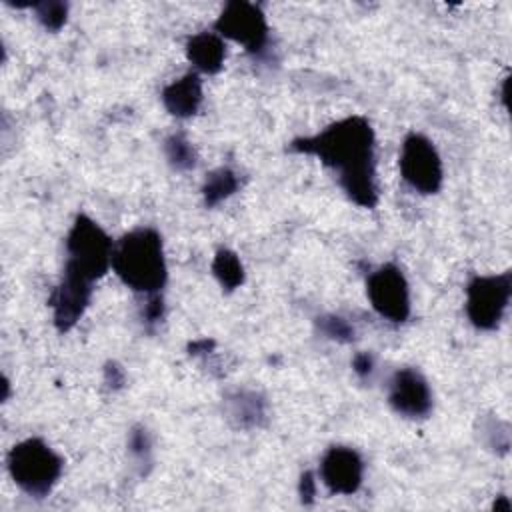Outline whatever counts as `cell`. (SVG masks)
<instances>
[{"label": "cell", "mask_w": 512, "mask_h": 512, "mask_svg": "<svg viewBox=\"0 0 512 512\" xmlns=\"http://www.w3.org/2000/svg\"><path fill=\"white\" fill-rule=\"evenodd\" d=\"M288 150L312 154L334 172L352 202L374 208L378 202L374 170V130L364 116L342 118L316 136L296 138Z\"/></svg>", "instance_id": "obj_1"}, {"label": "cell", "mask_w": 512, "mask_h": 512, "mask_svg": "<svg viewBox=\"0 0 512 512\" xmlns=\"http://www.w3.org/2000/svg\"><path fill=\"white\" fill-rule=\"evenodd\" d=\"M112 268L128 288L158 294L168 276L162 236L154 228H136L124 234L114 244Z\"/></svg>", "instance_id": "obj_2"}, {"label": "cell", "mask_w": 512, "mask_h": 512, "mask_svg": "<svg viewBox=\"0 0 512 512\" xmlns=\"http://www.w3.org/2000/svg\"><path fill=\"white\" fill-rule=\"evenodd\" d=\"M62 468L64 460L42 438L22 440L8 454V472L12 480L20 490L36 498L50 494Z\"/></svg>", "instance_id": "obj_3"}, {"label": "cell", "mask_w": 512, "mask_h": 512, "mask_svg": "<svg viewBox=\"0 0 512 512\" xmlns=\"http://www.w3.org/2000/svg\"><path fill=\"white\" fill-rule=\"evenodd\" d=\"M114 244L110 236L86 214H78L66 236V268L98 280L112 266Z\"/></svg>", "instance_id": "obj_4"}, {"label": "cell", "mask_w": 512, "mask_h": 512, "mask_svg": "<svg viewBox=\"0 0 512 512\" xmlns=\"http://www.w3.org/2000/svg\"><path fill=\"white\" fill-rule=\"evenodd\" d=\"M512 294V274L474 276L466 286V314L468 320L480 330H494Z\"/></svg>", "instance_id": "obj_5"}, {"label": "cell", "mask_w": 512, "mask_h": 512, "mask_svg": "<svg viewBox=\"0 0 512 512\" xmlns=\"http://www.w3.org/2000/svg\"><path fill=\"white\" fill-rule=\"evenodd\" d=\"M400 174L420 194H436L444 180L442 160L434 144L422 134H408L400 150Z\"/></svg>", "instance_id": "obj_6"}, {"label": "cell", "mask_w": 512, "mask_h": 512, "mask_svg": "<svg viewBox=\"0 0 512 512\" xmlns=\"http://www.w3.org/2000/svg\"><path fill=\"white\" fill-rule=\"evenodd\" d=\"M220 38H230L242 44L250 54H262L268 44V22L264 12L250 2H228L214 22Z\"/></svg>", "instance_id": "obj_7"}, {"label": "cell", "mask_w": 512, "mask_h": 512, "mask_svg": "<svg viewBox=\"0 0 512 512\" xmlns=\"http://www.w3.org/2000/svg\"><path fill=\"white\" fill-rule=\"evenodd\" d=\"M366 294L372 308L390 322H406L410 316V290L396 264H384L368 276Z\"/></svg>", "instance_id": "obj_8"}, {"label": "cell", "mask_w": 512, "mask_h": 512, "mask_svg": "<svg viewBox=\"0 0 512 512\" xmlns=\"http://www.w3.org/2000/svg\"><path fill=\"white\" fill-rule=\"evenodd\" d=\"M92 284L94 280L64 266L62 278L50 298L54 326L58 332H68L82 318L92 298Z\"/></svg>", "instance_id": "obj_9"}, {"label": "cell", "mask_w": 512, "mask_h": 512, "mask_svg": "<svg viewBox=\"0 0 512 512\" xmlns=\"http://www.w3.org/2000/svg\"><path fill=\"white\" fill-rule=\"evenodd\" d=\"M388 402L406 418H424L432 408V392L416 368H400L390 380Z\"/></svg>", "instance_id": "obj_10"}, {"label": "cell", "mask_w": 512, "mask_h": 512, "mask_svg": "<svg viewBox=\"0 0 512 512\" xmlns=\"http://www.w3.org/2000/svg\"><path fill=\"white\" fill-rule=\"evenodd\" d=\"M364 476L360 454L348 446H332L320 460V478L332 494H354Z\"/></svg>", "instance_id": "obj_11"}, {"label": "cell", "mask_w": 512, "mask_h": 512, "mask_svg": "<svg viewBox=\"0 0 512 512\" xmlns=\"http://www.w3.org/2000/svg\"><path fill=\"white\" fill-rule=\"evenodd\" d=\"M164 108L176 118H190L202 104V80L196 72H188L182 78L170 82L162 90Z\"/></svg>", "instance_id": "obj_12"}, {"label": "cell", "mask_w": 512, "mask_h": 512, "mask_svg": "<svg viewBox=\"0 0 512 512\" xmlns=\"http://www.w3.org/2000/svg\"><path fill=\"white\" fill-rule=\"evenodd\" d=\"M186 56L196 70L204 74H216L224 66L226 46L216 32H198L188 38Z\"/></svg>", "instance_id": "obj_13"}, {"label": "cell", "mask_w": 512, "mask_h": 512, "mask_svg": "<svg viewBox=\"0 0 512 512\" xmlns=\"http://www.w3.org/2000/svg\"><path fill=\"white\" fill-rule=\"evenodd\" d=\"M212 272L220 286L228 292L240 288L244 284V266L236 252L228 248H220L212 260Z\"/></svg>", "instance_id": "obj_14"}, {"label": "cell", "mask_w": 512, "mask_h": 512, "mask_svg": "<svg viewBox=\"0 0 512 512\" xmlns=\"http://www.w3.org/2000/svg\"><path fill=\"white\" fill-rule=\"evenodd\" d=\"M264 400L254 392H238L230 398V418L236 420L242 428L258 426L264 418Z\"/></svg>", "instance_id": "obj_15"}, {"label": "cell", "mask_w": 512, "mask_h": 512, "mask_svg": "<svg viewBox=\"0 0 512 512\" xmlns=\"http://www.w3.org/2000/svg\"><path fill=\"white\" fill-rule=\"evenodd\" d=\"M238 188V178L230 168H216L206 176V182L202 186L204 204L208 208L220 204L228 196H232Z\"/></svg>", "instance_id": "obj_16"}, {"label": "cell", "mask_w": 512, "mask_h": 512, "mask_svg": "<svg viewBox=\"0 0 512 512\" xmlns=\"http://www.w3.org/2000/svg\"><path fill=\"white\" fill-rule=\"evenodd\" d=\"M164 154L172 168L190 170L196 164V152L184 134H172L164 140Z\"/></svg>", "instance_id": "obj_17"}, {"label": "cell", "mask_w": 512, "mask_h": 512, "mask_svg": "<svg viewBox=\"0 0 512 512\" xmlns=\"http://www.w3.org/2000/svg\"><path fill=\"white\" fill-rule=\"evenodd\" d=\"M36 18L46 30H60L68 16V4L64 2H40L34 4Z\"/></svg>", "instance_id": "obj_18"}, {"label": "cell", "mask_w": 512, "mask_h": 512, "mask_svg": "<svg viewBox=\"0 0 512 512\" xmlns=\"http://www.w3.org/2000/svg\"><path fill=\"white\" fill-rule=\"evenodd\" d=\"M318 328L332 340L350 342L354 338V328L340 316H322L318 318Z\"/></svg>", "instance_id": "obj_19"}, {"label": "cell", "mask_w": 512, "mask_h": 512, "mask_svg": "<svg viewBox=\"0 0 512 512\" xmlns=\"http://www.w3.org/2000/svg\"><path fill=\"white\" fill-rule=\"evenodd\" d=\"M150 434L144 426H134L128 436V452L138 460V464L150 462Z\"/></svg>", "instance_id": "obj_20"}, {"label": "cell", "mask_w": 512, "mask_h": 512, "mask_svg": "<svg viewBox=\"0 0 512 512\" xmlns=\"http://www.w3.org/2000/svg\"><path fill=\"white\" fill-rule=\"evenodd\" d=\"M162 314H164L162 296L160 294H148V302L144 304V312H142L144 320L148 324H154V322H158L162 318Z\"/></svg>", "instance_id": "obj_21"}, {"label": "cell", "mask_w": 512, "mask_h": 512, "mask_svg": "<svg viewBox=\"0 0 512 512\" xmlns=\"http://www.w3.org/2000/svg\"><path fill=\"white\" fill-rule=\"evenodd\" d=\"M298 492H300V500H302L304 504H312V502H314V496H316V480H314V474H312V472H304V474L300 476Z\"/></svg>", "instance_id": "obj_22"}, {"label": "cell", "mask_w": 512, "mask_h": 512, "mask_svg": "<svg viewBox=\"0 0 512 512\" xmlns=\"http://www.w3.org/2000/svg\"><path fill=\"white\" fill-rule=\"evenodd\" d=\"M352 368H354V372H356L360 378L370 376V374H372V368H374V358H372V354H368V352H358V354L354 356V360H352Z\"/></svg>", "instance_id": "obj_23"}, {"label": "cell", "mask_w": 512, "mask_h": 512, "mask_svg": "<svg viewBox=\"0 0 512 512\" xmlns=\"http://www.w3.org/2000/svg\"><path fill=\"white\" fill-rule=\"evenodd\" d=\"M104 374H106V384H110V386H114V388H118V386H122L124 384V370L118 366V364H108L106 366V370H104Z\"/></svg>", "instance_id": "obj_24"}, {"label": "cell", "mask_w": 512, "mask_h": 512, "mask_svg": "<svg viewBox=\"0 0 512 512\" xmlns=\"http://www.w3.org/2000/svg\"><path fill=\"white\" fill-rule=\"evenodd\" d=\"M494 508H496V512H510V502H508V498L506 496H500L498 498V502L494 504Z\"/></svg>", "instance_id": "obj_25"}]
</instances>
